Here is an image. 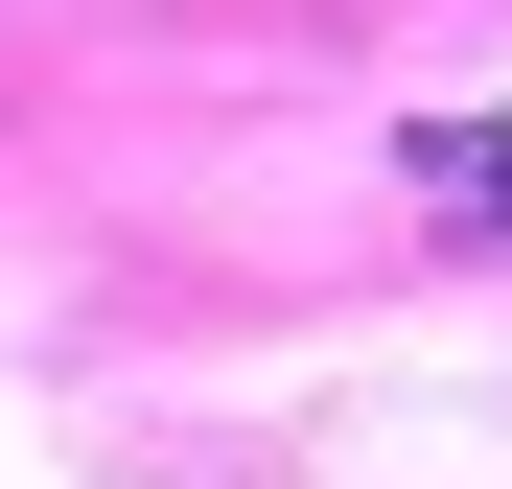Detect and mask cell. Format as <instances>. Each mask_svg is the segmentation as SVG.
Here are the masks:
<instances>
[{
	"instance_id": "1",
	"label": "cell",
	"mask_w": 512,
	"mask_h": 489,
	"mask_svg": "<svg viewBox=\"0 0 512 489\" xmlns=\"http://www.w3.org/2000/svg\"><path fill=\"white\" fill-rule=\"evenodd\" d=\"M419 210H443V233H512V117H419Z\"/></svg>"
}]
</instances>
